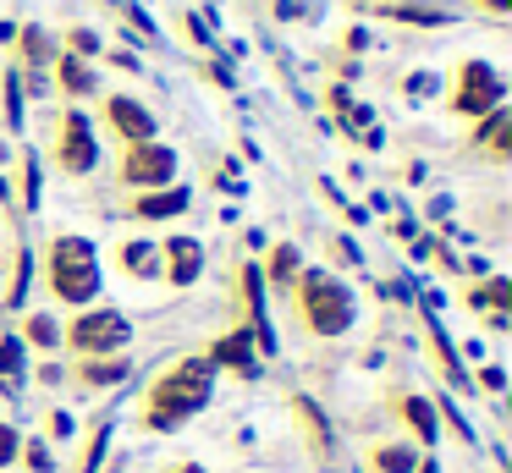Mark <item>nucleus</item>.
<instances>
[{"label":"nucleus","instance_id":"f257e3e1","mask_svg":"<svg viewBox=\"0 0 512 473\" xmlns=\"http://www.w3.org/2000/svg\"><path fill=\"white\" fill-rule=\"evenodd\" d=\"M215 396V363L210 358H177L171 369H160L149 380V391L138 396V429L144 435H171L193 413H204Z\"/></svg>","mask_w":512,"mask_h":473},{"label":"nucleus","instance_id":"ddd939ff","mask_svg":"<svg viewBox=\"0 0 512 473\" xmlns=\"http://www.w3.org/2000/svg\"><path fill=\"white\" fill-rule=\"evenodd\" d=\"M292 418H298V429H303V440H309V457L314 462H331L336 457V446H331V424H325V413L314 407V396H292Z\"/></svg>","mask_w":512,"mask_h":473},{"label":"nucleus","instance_id":"a211bd4d","mask_svg":"<svg viewBox=\"0 0 512 473\" xmlns=\"http://www.w3.org/2000/svg\"><path fill=\"white\" fill-rule=\"evenodd\" d=\"M188 209V187H166V193H144L133 204L138 220H166V215H182Z\"/></svg>","mask_w":512,"mask_h":473},{"label":"nucleus","instance_id":"473e14b6","mask_svg":"<svg viewBox=\"0 0 512 473\" xmlns=\"http://www.w3.org/2000/svg\"><path fill=\"white\" fill-rule=\"evenodd\" d=\"M67 44H72L67 55H94V50H100V39H94L89 28H72V39H67Z\"/></svg>","mask_w":512,"mask_h":473},{"label":"nucleus","instance_id":"c9c22d12","mask_svg":"<svg viewBox=\"0 0 512 473\" xmlns=\"http://www.w3.org/2000/svg\"><path fill=\"white\" fill-rule=\"evenodd\" d=\"M50 435L67 440V435H72V418H67V413H50Z\"/></svg>","mask_w":512,"mask_h":473},{"label":"nucleus","instance_id":"f3484780","mask_svg":"<svg viewBox=\"0 0 512 473\" xmlns=\"http://www.w3.org/2000/svg\"><path fill=\"white\" fill-rule=\"evenodd\" d=\"M298 270H303L298 248H292V242H281V248H270V259H265V270H259V281H270V286H281V292H292Z\"/></svg>","mask_w":512,"mask_h":473},{"label":"nucleus","instance_id":"6ab92c4d","mask_svg":"<svg viewBox=\"0 0 512 473\" xmlns=\"http://www.w3.org/2000/svg\"><path fill=\"white\" fill-rule=\"evenodd\" d=\"M116 264H122V275L149 281V275H160V248H149V242H127V248L116 253Z\"/></svg>","mask_w":512,"mask_h":473},{"label":"nucleus","instance_id":"72a5a7b5","mask_svg":"<svg viewBox=\"0 0 512 473\" xmlns=\"http://www.w3.org/2000/svg\"><path fill=\"white\" fill-rule=\"evenodd\" d=\"M408 94H413V99H419V94H435V77H430V72H413V77H408Z\"/></svg>","mask_w":512,"mask_h":473},{"label":"nucleus","instance_id":"423d86ee","mask_svg":"<svg viewBox=\"0 0 512 473\" xmlns=\"http://www.w3.org/2000/svg\"><path fill=\"white\" fill-rule=\"evenodd\" d=\"M171 176H177V149H166V143H133V149L122 154V182L127 187H171Z\"/></svg>","mask_w":512,"mask_h":473},{"label":"nucleus","instance_id":"0eeeda50","mask_svg":"<svg viewBox=\"0 0 512 473\" xmlns=\"http://www.w3.org/2000/svg\"><path fill=\"white\" fill-rule=\"evenodd\" d=\"M94 160H100V143H94V127L78 116V110H67V116L56 121V165L67 176H89Z\"/></svg>","mask_w":512,"mask_h":473},{"label":"nucleus","instance_id":"4be33fe9","mask_svg":"<svg viewBox=\"0 0 512 473\" xmlns=\"http://www.w3.org/2000/svg\"><path fill=\"white\" fill-rule=\"evenodd\" d=\"M56 83L67 88L72 99H78V94H94V72L78 61V55H56Z\"/></svg>","mask_w":512,"mask_h":473},{"label":"nucleus","instance_id":"39448f33","mask_svg":"<svg viewBox=\"0 0 512 473\" xmlns=\"http://www.w3.org/2000/svg\"><path fill=\"white\" fill-rule=\"evenodd\" d=\"M501 94H507V83H501V72L490 61H457L452 72V110L468 121L490 116V110H501Z\"/></svg>","mask_w":512,"mask_h":473},{"label":"nucleus","instance_id":"aec40b11","mask_svg":"<svg viewBox=\"0 0 512 473\" xmlns=\"http://www.w3.org/2000/svg\"><path fill=\"white\" fill-rule=\"evenodd\" d=\"M369 468L375 473H413L419 468V446H375L369 451Z\"/></svg>","mask_w":512,"mask_h":473},{"label":"nucleus","instance_id":"4c0bfd02","mask_svg":"<svg viewBox=\"0 0 512 473\" xmlns=\"http://www.w3.org/2000/svg\"><path fill=\"white\" fill-rule=\"evenodd\" d=\"M160 473H204V462H177V468H160Z\"/></svg>","mask_w":512,"mask_h":473},{"label":"nucleus","instance_id":"f03ea898","mask_svg":"<svg viewBox=\"0 0 512 473\" xmlns=\"http://www.w3.org/2000/svg\"><path fill=\"white\" fill-rule=\"evenodd\" d=\"M292 308H298V325L309 330V336H320V341L347 336L353 319H358L353 292L325 270H298V297H292Z\"/></svg>","mask_w":512,"mask_h":473},{"label":"nucleus","instance_id":"c756f323","mask_svg":"<svg viewBox=\"0 0 512 473\" xmlns=\"http://www.w3.org/2000/svg\"><path fill=\"white\" fill-rule=\"evenodd\" d=\"M6 121H12V127H23V77H6Z\"/></svg>","mask_w":512,"mask_h":473},{"label":"nucleus","instance_id":"20e7f679","mask_svg":"<svg viewBox=\"0 0 512 473\" xmlns=\"http://www.w3.org/2000/svg\"><path fill=\"white\" fill-rule=\"evenodd\" d=\"M61 341H67L72 358H116V352L133 341V325H127V314H116V308H83V314L61 330Z\"/></svg>","mask_w":512,"mask_h":473},{"label":"nucleus","instance_id":"9d476101","mask_svg":"<svg viewBox=\"0 0 512 473\" xmlns=\"http://www.w3.org/2000/svg\"><path fill=\"white\" fill-rule=\"evenodd\" d=\"M105 127H111L127 149L155 138V116H149V105H138L133 94H111V99H105Z\"/></svg>","mask_w":512,"mask_h":473},{"label":"nucleus","instance_id":"f704fd0d","mask_svg":"<svg viewBox=\"0 0 512 473\" xmlns=\"http://www.w3.org/2000/svg\"><path fill=\"white\" fill-rule=\"evenodd\" d=\"M479 385H485V391H501V385H507V374L490 363V369H479Z\"/></svg>","mask_w":512,"mask_h":473},{"label":"nucleus","instance_id":"58836bf2","mask_svg":"<svg viewBox=\"0 0 512 473\" xmlns=\"http://www.w3.org/2000/svg\"><path fill=\"white\" fill-rule=\"evenodd\" d=\"M413 473H435V462H424V457H419V468H413Z\"/></svg>","mask_w":512,"mask_h":473},{"label":"nucleus","instance_id":"ea45409f","mask_svg":"<svg viewBox=\"0 0 512 473\" xmlns=\"http://www.w3.org/2000/svg\"><path fill=\"white\" fill-rule=\"evenodd\" d=\"M0 270H6V264H0Z\"/></svg>","mask_w":512,"mask_h":473},{"label":"nucleus","instance_id":"c85d7f7f","mask_svg":"<svg viewBox=\"0 0 512 473\" xmlns=\"http://www.w3.org/2000/svg\"><path fill=\"white\" fill-rule=\"evenodd\" d=\"M28 281H34V253H17V281H12V292H6V308H23V297H28Z\"/></svg>","mask_w":512,"mask_h":473},{"label":"nucleus","instance_id":"7c9ffc66","mask_svg":"<svg viewBox=\"0 0 512 473\" xmlns=\"http://www.w3.org/2000/svg\"><path fill=\"white\" fill-rule=\"evenodd\" d=\"M17 451H23V435H17V429L6 424V418H0V468H12Z\"/></svg>","mask_w":512,"mask_h":473},{"label":"nucleus","instance_id":"f8f14e48","mask_svg":"<svg viewBox=\"0 0 512 473\" xmlns=\"http://www.w3.org/2000/svg\"><path fill=\"white\" fill-rule=\"evenodd\" d=\"M160 270H166L171 286H193L204 270V242L193 237H166V248H160Z\"/></svg>","mask_w":512,"mask_h":473},{"label":"nucleus","instance_id":"6e6552de","mask_svg":"<svg viewBox=\"0 0 512 473\" xmlns=\"http://www.w3.org/2000/svg\"><path fill=\"white\" fill-rule=\"evenodd\" d=\"M386 413L408 424L413 446H435V435H441V413H435V402H430V396H413V391H391V396H386Z\"/></svg>","mask_w":512,"mask_h":473},{"label":"nucleus","instance_id":"1a4fd4ad","mask_svg":"<svg viewBox=\"0 0 512 473\" xmlns=\"http://www.w3.org/2000/svg\"><path fill=\"white\" fill-rule=\"evenodd\" d=\"M237 292H243V308H248V336H254V347L265 352H276V330H270V319H265V281H259V264H243L237 270Z\"/></svg>","mask_w":512,"mask_h":473},{"label":"nucleus","instance_id":"393cba45","mask_svg":"<svg viewBox=\"0 0 512 473\" xmlns=\"http://www.w3.org/2000/svg\"><path fill=\"white\" fill-rule=\"evenodd\" d=\"M105 440H111V418H94L89 440H83V462H78V473H100V462H105Z\"/></svg>","mask_w":512,"mask_h":473},{"label":"nucleus","instance_id":"bb28decb","mask_svg":"<svg viewBox=\"0 0 512 473\" xmlns=\"http://www.w3.org/2000/svg\"><path fill=\"white\" fill-rule=\"evenodd\" d=\"M17 198H23L28 209L39 204V160H34V154H23V160H17Z\"/></svg>","mask_w":512,"mask_h":473},{"label":"nucleus","instance_id":"4468645a","mask_svg":"<svg viewBox=\"0 0 512 473\" xmlns=\"http://www.w3.org/2000/svg\"><path fill=\"white\" fill-rule=\"evenodd\" d=\"M127 369L133 363L116 352V358H72V385L78 391H111V385H122L127 380Z\"/></svg>","mask_w":512,"mask_h":473},{"label":"nucleus","instance_id":"b1692460","mask_svg":"<svg viewBox=\"0 0 512 473\" xmlns=\"http://www.w3.org/2000/svg\"><path fill=\"white\" fill-rule=\"evenodd\" d=\"M23 341H28V347H39V352H56L61 347V325L50 314H28L23 319Z\"/></svg>","mask_w":512,"mask_h":473},{"label":"nucleus","instance_id":"7ed1b4c3","mask_svg":"<svg viewBox=\"0 0 512 473\" xmlns=\"http://www.w3.org/2000/svg\"><path fill=\"white\" fill-rule=\"evenodd\" d=\"M45 286L56 303H72V308H89L100 297V253H94L89 237H56L45 253Z\"/></svg>","mask_w":512,"mask_h":473},{"label":"nucleus","instance_id":"a878e982","mask_svg":"<svg viewBox=\"0 0 512 473\" xmlns=\"http://www.w3.org/2000/svg\"><path fill=\"white\" fill-rule=\"evenodd\" d=\"M17 50H23V66H45V61H50L45 28H23V33H17Z\"/></svg>","mask_w":512,"mask_h":473},{"label":"nucleus","instance_id":"5701e85b","mask_svg":"<svg viewBox=\"0 0 512 473\" xmlns=\"http://www.w3.org/2000/svg\"><path fill=\"white\" fill-rule=\"evenodd\" d=\"M424 330H430V347H435V363H441V374L452 385H468V369L452 358V347H446V336H441V325H435V314H424Z\"/></svg>","mask_w":512,"mask_h":473},{"label":"nucleus","instance_id":"2f4dec72","mask_svg":"<svg viewBox=\"0 0 512 473\" xmlns=\"http://www.w3.org/2000/svg\"><path fill=\"white\" fill-rule=\"evenodd\" d=\"M17 462H23V468H34V473H50V451L39 446V440H23V451H17Z\"/></svg>","mask_w":512,"mask_h":473},{"label":"nucleus","instance_id":"cd10ccee","mask_svg":"<svg viewBox=\"0 0 512 473\" xmlns=\"http://www.w3.org/2000/svg\"><path fill=\"white\" fill-rule=\"evenodd\" d=\"M386 17H397V22H424V28H441L446 11H441V6H386Z\"/></svg>","mask_w":512,"mask_h":473},{"label":"nucleus","instance_id":"412c9836","mask_svg":"<svg viewBox=\"0 0 512 473\" xmlns=\"http://www.w3.org/2000/svg\"><path fill=\"white\" fill-rule=\"evenodd\" d=\"M28 369V352L17 336H0V391H17V380H23Z\"/></svg>","mask_w":512,"mask_h":473},{"label":"nucleus","instance_id":"e433bc0d","mask_svg":"<svg viewBox=\"0 0 512 473\" xmlns=\"http://www.w3.org/2000/svg\"><path fill=\"white\" fill-rule=\"evenodd\" d=\"M474 6H485V11H496V17H507V11H512V0H474Z\"/></svg>","mask_w":512,"mask_h":473},{"label":"nucleus","instance_id":"2eb2a0df","mask_svg":"<svg viewBox=\"0 0 512 473\" xmlns=\"http://www.w3.org/2000/svg\"><path fill=\"white\" fill-rule=\"evenodd\" d=\"M474 149L485 154L490 165H507V160H512V116H507V110H490V116H479Z\"/></svg>","mask_w":512,"mask_h":473},{"label":"nucleus","instance_id":"9b49d317","mask_svg":"<svg viewBox=\"0 0 512 473\" xmlns=\"http://www.w3.org/2000/svg\"><path fill=\"white\" fill-rule=\"evenodd\" d=\"M204 358H210L215 369L243 374V380H254V374H259V347H254V336H248L243 325H237V330H226L221 341H210V352H204Z\"/></svg>","mask_w":512,"mask_h":473},{"label":"nucleus","instance_id":"dca6fc26","mask_svg":"<svg viewBox=\"0 0 512 473\" xmlns=\"http://www.w3.org/2000/svg\"><path fill=\"white\" fill-rule=\"evenodd\" d=\"M468 308H479V314L501 330V325H507V308H512V286L496 275V281H485V286H474V292H468Z\"/></svg>","mask_w":512,"mask_h":473}]
</instances>
